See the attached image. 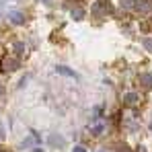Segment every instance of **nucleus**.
<instances>
[{"mask_svg": "<svg viewBox=\"0 0 152 152\" xmlns=\"http://www.w3.org/2000/svg\"><path fill=\"white\" fill-rule=\"evenodd\" d=\"M91 12L95 17H105V15H111L113 12V6L109 4V0H97L91 8Z\"/></svg>", "mask_w": 152, "mask_h": 152, "instance_id": "f257e3e1", "label": "nucleus"}, {"mask_svg": "<svg viewBox=\"0 0 152 152\" xmlns=\"http://www.w3.org/2000/svg\"><path fill=\"white\" fill-rule=\"evenodd\" d=\"M19 66H21V60L17 56H4V60H2V70L4 72H12Z\"/></svg>", "mask_w": 152, "mask_h": 152, "instance_id": "f03ea898", "label": "nucleus"}, {"mask_svg": "<svg viewBox=\"0 0 152 152\" xmlns=\"http://www.w3.org/2000/svg\"><path fill=\"white\" fill-rule=\"evenodd\" d=\"M134 8H136L138 12H142V15H148V12L152 10V2L150 0H136Z\"/></svg>", "mask_w": 152, "mask_h": 152, "instance_id": "7ed1b4c3", "label": "nucleus"}, {"mask_svg": "<svg viewBox=\"0 0 152 152\" xmlns=\"http://www.w3.org/2000/svg\"><path fill=\"white\" fill-rule=\"evenodd\" d=\"M39 144V136H37V132H31L29 134V138H25L23 142H21V148H31V146H37Z\"/></svg>", "mask_w": 152, "mask_h": 152, "instance_id": "20e7f679", "label": "nucleus"}, {"mask_svg": "<svg viewBox=\"0 0 152 152\" xmlns=\"http://www.w3.org/2000/svg\"><path fill=\"white\" fill-rule=\"evenodd\" d=\"M48 142H50V146H56V148H64V144H66L64 136H60V134H50Z\"/></svg>", "mask_w": 152, "mask_h": 152, "instance_id": "39448f33", "label": "nucleus"}, {"mask_svg": "<svg viewBox=\"0 0 152 152\" xmlns=\"http://www.w3.org/2000/svg\"><path fill=\"white\" fill-rule=\"evenodd\" d=\"M140 99H142V97H140L138 93H126V97H124V103H126L127 107H136V105L140 103Z\"/></svg>", "mask_w": 152, "mask_h": 152, "instance_id": "423d86ee", "label": "nucleus"}, {"mask_svg": "<svg viewBox=\"0 0 152 152\" xmlns=\"http://www.w3.org/2000/svg\"><path fill=\"white\" fill-rule=\"evenodd\" d=\"M8 21H10L12 25H23V23H25V15L19 12V10H12V12H8Z\"/></svg>", "mask_w": 152, "mask_h": 152, "instance_id": "0eeeda50", "label": "nucleus"}, {"mask_svg": "<svg viewBox=\"0 0 152 152\" xmlns=\"http://www.w3.org/2000/svg\"><path fill=\"white\" fill-rule=\"evenodd\" d=\"M140 82H142V86H144V88H152V74H150V72L140 74Z\"/></svg>", "mask_w": 152, "mask_h": 152, "instance_id": "6e6552de", "label": "nucleus"}, {"mask_svg": "<svg viewBox=\"0 0 152 152\" xmlns=\"http://www.w3.org/2000/svg\"><path fill=\"white\" fill-rule=\"evenodd\" d=\"M56 72L58 74H64V76H70V78H76V72L70 70V68H66V66H56Z\"/></svg>", "mask_w": 152, "mask_h": 152, "instance_id": "1a4fd4ad", "label": "nucleus"}, {"mask_svg": "<svg viewBox=\"0 0 152 152\" xmlns=\"http://www.w3.org/2000/svg\"><path fill=\"white\" fill-rule=\"evenodd\" d=\"M82 17H84V10L82 8H72V19L74 21H80Z\"/></svg>", "mask_w": 152, "mask_h": 152, "instance_id": "9d476101", "label": "nucleus"}, {"mask_svg": "<svg viewBox=\"0 0 152 152\" xmlns=\"http://www.w3.org/2000/svg\"><path fill=\"white\" fill-rule=\"evenodd\" d=\"M103 129H105V126H103V124H99V126H93V127H91L93 136H99V134H103Z\"/></svg>", "mask_w": 152, "mask_h": 152, "instance_id": "9b49d317", "label": "nucleus"}, {"mask_svg": "<svg viewBox=\"0 0 152 152\" xmlns=\"http://www.w3.org/2000/svg\"><path fill=\"white\" fill-rule=\"evenodd\" d=\"M142 45L146 48L148 51H152V37H144V41H142Z\"/></svg>", "mask_w": 152, "mask_h": 152, "instance_id": "f8f14e48", "label": "nucleus"}, {"mask_svg": "<svg viewBox=\"0 0 152 152\" xmlns=\"http://www.w3.org/2000/svg\"><path fill=\"white\" fill-rule=\"evenodd\" d=\"M136 0H121V8H134Z\"/></svg>", "mask_w": 152, "mask_h": 152, "instance_id": "ddd939ff", "label": "nucleus"}, {"mask_svg": "<svg viewBox=\"0 0 152 152\" xmlns=\"http://www.w3.org/2000/svg\"><path fill=\"white\" fill-rule=\"evenodd\" d=\"M12 48H15L17 53H23V51H25V45H23L21 41H15V45H12Z\"/></svg>", "mask_w": 152, "mask_h": 152, "instance_id": "4468645a", "label": "nucleus"}, {"mask_svg": "<svg viewBox=\"0 0 152 152\" xmlns=\"http://www.w3.org/2000/svg\"><path fill=\"white\" fill-rule=\"evenodd\" d=\"M72 152H86V148H84V146H74Z\"/></svg>", "mask_w": 152, "mask_h": 152, "instance_id": "2eb2a0df", "label": "nucleus"}, {"mask_svg": "<svg viewBox=\"0 0 152 152\" xmlns=\"http://www.w3.org/2000/svg\"><path fill=\"white\" fill-rule=\"evenodd\" d=\"M117 152H129V148H127L126 144H121V146H119V148H117Z\"/></svg>", "mask_w": 152, "mask_h": 152, "instance_id": "dca6fc26", "label": "nucleus"}, {"mask_svg": "<svg viewBox=\"0 0 152 152\" xmlns=\"http://www.w3.org/2000/svg\"><path fill=\"white\" fill-rule=\"evenodd\" d=\"M140 27H142L144 31H148V29H150V23H142V25H140Z\"/></svg>", "mask_w": 152, "mask_h": 152, "instance_id": "f3484780", "label": "nucleus"}, {"mask_svg": "<svg viewBox=\"0 0 152 152\" xmlns=\"http://www.w3.org/2000/svg\"><path fill=\"white\" fill-rule=\"evenodd\" d=\"M2 93H4V86H2V84H0V97H2Z\"/></svg>", "mask_w": 152, "mask_h": 152, "instance_id": "a211bd4d", "label": "nucleus"}, {"mask_svg": "<svg viewBox=\"0 0 152 152\" xmlns=\"http://www.w3.org/2000/svg\"><path fill=\"white\" fill-rule=\"evenodd\" d=\"M138 148H140V150H138V152H146V150H144V146H138Z\"/></svg>", "mask_w": 152, "mask_h": 152, "instance_id": "6ab92c4d", "label": "nucleus"}, {"mask_svg": "<svg viewBox=\"0 0 152 152\" xmlns=\"http://www.w3.org/2000/svg\"><path fill=\"white\" fill-rule=\"evenodd\" d=\"M2 136H4V134H2V127H0V138H2Z\"/></svg>", "mask_w": 152, "mask_h": 152, "instance_id": "aec40b11", "label": "nucleus"}, {"mask_svg": "<svg viewBox=\"0 0 152 152\" xmlns=\"http://www.w3.org/2000/svg\"><path fill=\"white\" fill-rule=\"evenodd\" d=\"M33 152H43V150H39V148H37V150H33Z\"/></svg>", "mask_w": 152, "mask_h": 152, "instance_id": "412c9836", "label": "nucleus"}, {"mask_svg": "<svg viewBox=\"0 0 152 152\" xmlns=\"http://www.w3.org/2000/svg\"><path fill=\"white\" fill-rule=\"evenodd\" d=\"M150 132H152V121H150Z\"/></svg>", "mask_w": 152, "mask_h": 152, "instance_id": "4be33fe9", "label": "nucleus"}, {"mask_svg": "<svg viewBox=\"0 0 152 152\" xmlns=\"http://www.w3.org/2000/svg\"><path fill=\"white\" fill-rule=\"evenodd\" d=\"M0 152H6V150H0Z\"/></svg>", "mask_w": 152, "mask_h": 152, "instance_id": "5701e85b", "label": "nucleus"}, {"mask_svg": "<svg viewBox=\"0 0 152 152\" xmlns=\"http://www.w3.org/2000/svg\"><path fill=\"white\" fill-rule=\"evenodd\" d=\"M43 2H48V0H43Z\"/></svg>", "mask_w": 152, "mask_h": 152, "instance_id": "b1692460", "label": "nucleus"}, {"mask_svg": "<svg viewBox=\"0 0 152 152\" xmlns=\"http://www.w3.org/2000/svg\"><path fill=\"white\" fill-rule=\"evenodd\" d=\"M150 2H152V0H150Z\"/></svg>", "mask_w": 152, "mask_h": 152, "instance_id": "393cba45", "label": "nucleus"}, {"mask_svg": "<svg viewBox=\"0 0 152 152\" xmlns=\"http://www.w3.org/2000/svg\"><path fill=\"white\" fill-rule=\"evenodd\" d=\"M101 152H103V150H101Z\"/></svg>", "mask_w": 152, "mask_h": 152, "instance_id": "a878e982", "label": "nucleus"}]
</instances>
